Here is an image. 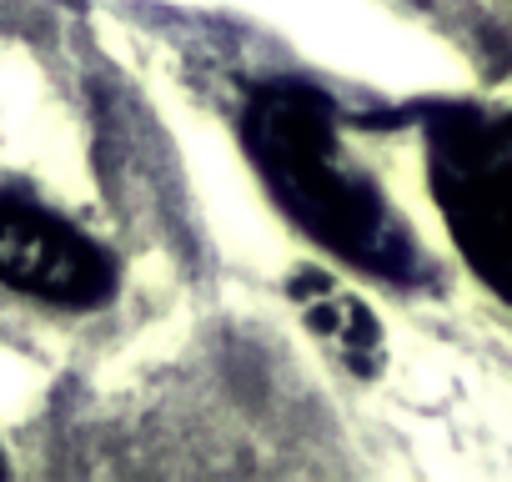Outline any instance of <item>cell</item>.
<instances>
[{
    "instance_id": "cell-5",
    "label": "cell",
    "mask_w": 512,
    "mask_h": 482,
    "mask_svg": "<svg viewBox=\"0 0 512 482\" xmlns=\"http://www.w3.org/2000/svg\"><path fill=\"white\" fill-rule=\"evenodd\" d=\"M0 477H6V462H0Z\"/></svg>"
},
{
    "instance_id": "cell-3",
    "label": "cell",
    "mask_w": 512,
    "mask_h": 482,
    "mask_svg": "<svg viewBox=\"0 0 512 482\" xmlns=\"http://www.w3.org/2000/svg\"><path fill=\"white\" fill-rule=\"evenodd\" d=\"M0 287L86 312L111 302L116 262L81 226L61 221L36 201L0 191Z\"/></svg>"
},
{
    "instance_id": "cell-4",
    "label": "cell",
    "mask_w": 512,
    "mask_h": 482,
    "mask_svg": "<svg viewBox=\"0 0 512 482\" xmlns=\"http://www.w3.org/2000/svg\"><path fill=\"white\" fill-rule=\"evenodd\" d=\"M292 302L302 307L312 337H322V347H327L347 372L372 377V372L382 367V327H377L372 307H367L357 292L337 287V282L322 277V272H297V277H292Z\"/></svg>"
},
{
    "instance_id": "cell-1",
    "label": "cell",
    "mask_w": 512,
    "mask_h": 482,
    "mask_svg": "<svg viewBox=\"0 0 512 482\" xmlns=\"http://www.w3.org/2000/svg\"><path fill=\"white\" fill-rule=\"evenodd\" d=\"M246 151L282 211L322 247L372 277L407 282L417 272L412 231L392 216L382 191L337 151V106L307 81H267L241 116Z\"/></svg>"
},
{
    "instance_id": "cell-2",
    "label": "cell",
    "mask_w": 512,
    "mask_h": 482,
    "mask_svg": "<svg viewBox=\"0 0 512 482\" xmlns=\"http://www.w3.org/2000/svg\"><path fill=\"white\" fill-rule=\"evenodd\" d=\"M432 191L472 277L512 307V146L507 136L442 121L432 131Z\"/></svg>"
}]
</instances>
